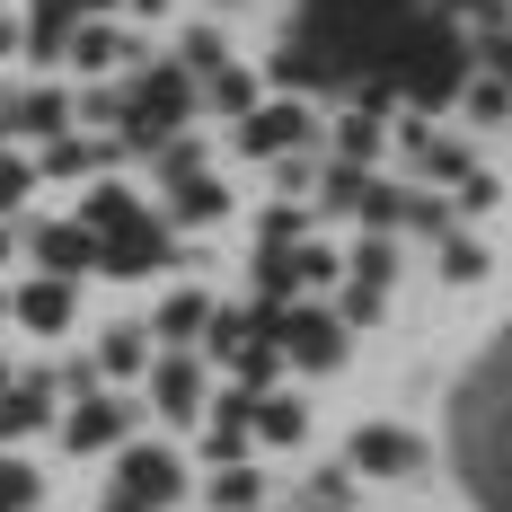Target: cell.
I'll return each mask as SVG.
<instances>
[{
	"label": "cell",
	"mask_w": 512,
	"mask_h": 512,
	"mask_svg": "<svg viewBox=\"0 0 512 512\" xmlns=\"http://www.w3.org/2000/svg\"><path fill=\"white\" fill-rule=\"evenodd\" d=\"M424 36V0H301V36L327 80H389L398 53Z\"/></svg>",
	"instance_id": "6da1fadb"
},
{
	"label": "cell",
	"mask_w": 512,
	"mask_h": 512,
	"mask_svg": "<svg viewBox=\"0 0 512 512\" xmlns=\"http://www.w3.org/2000/svg\"><path fill=\"white\" fill-rule=\"evenodd\" d=\"M460 468L486 512H512V336L468 371L460 389Z\"/></svg>",
	"instance_id": "7a4b0ae2"
},
{
	"label": "cell",
	"mask_w": 512,
	"mask_h": 512,
	"mask_svg": "<svg viewBox=\"0 0 512 512\" xmlns=\"http://www.w3.org/2000/svg\"><path fill=\"white\" fill-rule=\"evenodd\" d=\"M195 106H204V80L186 62H142L124 89V151H168Z\"/></svg>",
	"instance_id": "3957f363"
},
{
	"label": "cell",
	"mask_w": 512,
	"mask_h": 512,
	"mask_svg": "<svg viewBox=\"0 0 512 512\" xmlns=\"http://www.w3.org/2000/svg\"><path fill=\"white\" fill-rule=\"evenodd\" d=\"M256 336L283 345L292 371H336L345 362V318H336V301H256Z\"/></svg>",
	"instance_id": "277c9868"
},
{
	"label": "cell",
	"mask_w": 512,
	"mask_h": 512,
	"mask_svg": "<svg viewBox=\"0 0 512 512\" xmlns=\"http://www.w3.org/2000/svg\"><path fill=\"white\" fill-rule=\"evenodd\" d=\"M345 460H354V477H415L424 468V433H407V424H362L354 442H345Z\"/></svg>",
	"instance_id": "5b68a950"
},
{
	"label": "cell",
	"mask_w": 512,
	"mask_h": 512,
	"mask_svg": "<svg viewBox=\"0 0 512 512\" xmlns=\"http://www.w3.org/2000/svg\"><path fill=\"white\" fill-rule=\"evenodd\" d=\"M115 486H124V495H142L151 512H168L177 495H186V468H177V451H168V442H133V451H124V468H115Z\"/></svg>",
	"instance_id": "8992f818"
},
{
	"label": "cell",
	"mask_w": 512,
	"mask_h": 512,
	"mask_svg": "<svg viewBox=\"0 0 512 512\" xmlns=\"http://www.w3.org/2000/svg\"><path fill=\"white\" fill-rule=\"evenodd\" d=\"M309 106H292V98H274V106H256L248 124H239V151L248 159H292V151H309Z\"/></svg>",
	"instance_id": "52a82bcc"
},
{
	"label": "cell",
	"mask_w": 512,
	"mask_h": 512,
	"mask_svg": "<svg viewBox=\"0 0 512 512\" xmlns=\"http://www.w3.org/2000/svg\"><path fill=\"white\" fill-rule=\"evenodd\" d=\"M177 256V239H168V221L159 212H142L133 230H115V239H98V274H159Z\"/></svg>",
	"instance_id": "ba28073f"
},
{
	"label": "cell",
	"mask_w": 512,
	"mask_h": 512,
	"mask_svg": "<svg viewBox=\"0 0 512 512\" xmlns=\"http://www.w3.org/2000/svg\"><path fill=\"white\" fill-rule=\"evenodd\" d=\"M204 389H212V371L195 354H159L151 362V407L168 415V424H195V415H204Z\"/></svg>",
	"instance_id": "9c48e42d"
},
{
	"label": "cell",
	"mask_w": 512,
	"mask_h": 512,
	"mask_svg": "<svg viewBox=\"0 0 512 512\" xmlns=\"http://www.w3.org/2000/svg\"><path fill=\"white\" fill-rule=\"evenodd\" d=\"M27 230H36V265L62 274V283H80V274L98 265V230H89V221H27Z\"/></svg>",
	"instance_id": "30bf717a"
},
{
	"label": "cell",
	"mask_w": 512,
	"mask_h": 512,
	"mask_svg": "<svg viewBox=\"0 0 512 512\" xmlns=\"http://www.w3.org/2000/svg\"><path fill=\"white\" fill-rule=\"evenodd\" d=\"M124 433H133V407H124V398H98V389L71 398V415H62V442H71V451H106V442H124Z\"/></svg>",
	"instance_id": "8fae6325"
},
{
	"label": "cell",
	"mask_w": 512,
	"mask_h": 512,
	"mask_svg": "<svg viewBox=\"0 0 512 512\" xmlns=\"http://www.w3.org/2000/svg\"><path fill=\"white\" fill-rule=\"evenodd\" d=\"M230 212V186L212 177V168H186V177H168V230H195V221H221Z\"/></svg>",
	"instance_id": "7c38bea8"
},
{
	"label": "cell",
	"mask_w": 512,
	"mask_h": 512,
	"mask_svg": "<svg viewBox=\"0 0 512 512\" xmlns=\"http://www.w3.org/2000/svg\"><path fill=\"white\" fill-rule=\"evenodd\" d=\"M398 142H407L415 177H433V186H460L468 168H477V159H468V142H442V133H424V115H407V124H398Z\"/></svg>",
	"instance_id": "4fadbf2b"
},
{
	"label": "cell",
	"mask_w": 512,
	"mask_h": 512,
	"mask_svg": "<svg viewBox=\"0 0 512 512\" xmlns=\"http://www.w3.org/2000/svg\"><path fill=\"white\" fill-rule=\"evenodd\" d=\"M0 133H27V142H53V133H71V106H62V89L0 98Z\"/></svg>",
	"instance_id": "5bb4252c"
},
{
	"label": "cell",
	"mask_w": 512,
	"mask_h": 512,
	"mask_svg": "<svg viewBox=\"0 0 512 512\" xmlns=\"http://www.w3.org/2000/svg\"><path fill=\"white\" fill-rule=\"evenodd\" d=\"M204 327H212V292H168L159 301V318H151V345H204Z\"/></svg>",
	"instance_id": "9a60e30c"
},
{
	"label": "cell",
	"mask_w": 512,
	"mask_h": 512,
	"mask_svg": "<svg viewBox=\"0 0 512 512\" xmlns=\"http://www.w3.org/2000/svg\"><path fill=\"white\" fill-rule=\"evenodd\" d=\"M71 309H80V283H62V274H36V283L18 292V318H27L36 336H62V327H71Z\"/></svg>",
	"instance_id": "2e32d148"
},
{
	"label": "cell",
	"mask_w": 512,
	"mask_h": 512,
	"mask_svg": "<svg viewBox=\"0 0 512 512\" xmlns=\"http://www.w3.org/2000/svg\"><path fill=\"white\" fill-rule=\"evenodd\" d=\"M106 159H124V133L115 142H80V133H53L45 151H36V177H89Z\"/></svg>",
	"instance_id": "e0dca14e"
},
{
	"label": "cell",
	"mask_w": 512,
	"mask_h": 512,
	"mask_svg": "<svg viewBox=\"0 0 512 512\" xmlns=\"http://www.w3.org/2000/svg\"><path fill=\"white\" fill-rule=\"evenodd\" d=\"M71 62H80V71H115V62H133V71H142V45H133V36H115L106 18H80V27H71Z\"/></svg>",
	"instance_id": "ac0fdd59"
},
{
	"label": "cell",
	"mask_w": 512,
	"mask_h": 512,
	"mask_svg": "<svg viewBox=\"0 0 512 512\" xmlns=\"http://www.w3.org/2000/svg\"><path fill=\"white\" fill-rule=\"evenodd\" d=\"M204 106H212V115H230V124H248L256 106H265V80H256V71H239V62H221V71L204 80Z\"/></svg>",
	"instance_id": "d6986e66"
},
{
	"label": "cell",
	"mask_w": 512,
	"mask_h": 512,
	"mask_svg": "<svg viewBox=\"0 0 512 512\" xmlns=\"http://www.w3.org/2000/svg\"><path fill=\"white\" fill-rule=\"evenodd\" d=\"M301 433H309V407H301V398H256V442H265V451H292Z\"/></svg>",
	"instance_id": "ffe728a7"
},
{
	"label": "cell",
	"mask_w": 512,
	"mask_h": 512,
	"mask_svg": "<svg viewBox=\"0 0 512 512\" xmlns=\"http://www.w3.org/2000/svg\"><path fill=\"white\" fill-rule=\"evenodd\" d=\"M142 362H151V327H115V336L98 345V371H106V380H133Z\"/></svg>",
	"instance_id": "44dd1931"
},
{
	"label": "cell",
	"mask_w": 512,
	"mask_h": 512,
	"mask_svg": "<svg viewBox=\"0 0 512 512\" xmlns=\"http://www.w3.org/2000/svg\"><path fill=\"white\" fill-rule=\"evenodd\" d=\"M460 106H468V115H477V124H512V89H504V80H495V71H468Z\"/></svg>",
	"instance_id": "7402d4cb"
},
{
	"label": "cell",
	"mask_w": 512,
	"mask_h": 512,
	"mask_svg": "<svg viewBox=\"0 0 512 512\" xmlns=\"http://www.w3.org/2000/svg\"><path fill=\"white\" fill-rule=\"evenodd\" d=\"M80 221H89V230H98V239H115V230H133V221H142V204H133V195H124V186H98V195H89V212H80Z\"/></svg>",
	"instance_id": "603a6c76"
},
{
	"label": "cell",
	"mask_w": 512,
	"mask_h": 512,
	"mask_svg": "<svg viewBox=\"0 0 512 512\" xmlns=\"http://www.w3.org/2000/svg\"><path fill=\"white\" fill-rule=\"evenodd\" d=\"M336 159H345V168H371V159H380V115H345V124H336Z\"/></svg>",
	"instance_id": "cb8c5ba5"
},
{
	"label": "cell",
	"mask_w": 512,
	"mask_h": 512,
	"mask_svg": "<svg viewBox=\"0 0 512 512\" xmlns=\"http://www.w3.org/2000/svg\"><path fill=\"white\" fill-rule=\"evenodd\" d=\"M256 495H265V486H256L248 460H239V468H212V512H256Z\"/></svg>",
	"instance_id": "d4e9b609"
},
{
	"label": "cell",
	"mask_w": 512,
	"mask_h": 512,
	"mask_svg": "<svg viewBox=\"0 0 512 512\" xmlns=\"http://www.w3.org/2000/svg\"><path fill=\"white\" fill-rule=\"evenodd\" d=\"M36 495H45V477L27 460H0V512H36Z\"/></svg>",
	"instance_id": "484cf974"
},
{
	"label": "cell",
	"mask_w": 512,
	"mask_h": 512,
	"mask_svg": "<svg viewBox=\"0 0 512 512\" xmlns=\"http://www.w3.org/2000/svg\"><path fill=\"white\" fill-rule=\"evenodd\" d=\"M389 265H398V248H389V230H371L354 248V283H371V292H389Z\"/></svg>",
	"instance_id": "4316f807"
},
{
	"label": "cell",
	"mask_w": 512,
	"mask_h": 512,
	"mask_svg": "<svg viewBox=\"0 0 512 512\" xmlns=\"http://www.w3.org/2000/svg\"><path fill=\"white\" fill-rule=\"evenodd\" d=\"M230 371H239V389H248V398H265V389H274V371H283V345H248Z\"/></svg>",
	"instance_id": "83f0119b"
},
{
	"label": "cell",
	"mask_w": 512,
	"mask_h": 512,
	"mask_svg": "<svg viewBox=\"0 0 512 512\" xmlns=\"http://www.w3.org/2000/svg\"><path fill=\"white\" fill-rule=\"evenodd\" d=\"M398 221H415L424 239H451V204H442V195H407V212H398Z\"/></svg>",
	"instance_id": "f1b7e54d"
},
{
	"label": "cell",
	"mask_w": 512,
	"mask_h": 512,
	"mask_svg": "<svg viewBox=\"0 0 512 512\" xmlns=\"http://www.w3.org/2000/svg\"><path fill=\"white\" fill-rule=\"evenodd\" d=\"M442 274H451V283H468V274H486V248L451 230V239H442Z\"/></svg>",
	"instance_id": "f546056e"
},
{
	"label": "cell",
	"mask_w": 512,
	"mask_h": 512,
	"mask_svg": "<svg viewBox=\"0 0 512 512\" xmlns=\"http://www.w3.org/2000/svg\"><path fill=\"white\" fill-rule=\"evenodd\" d=\"M27 186H36V159H9V151H0V212L27 204Z\"/></svg>",
	"instance_id": "4dcf8cb0"
},
{
	"label": "cell",
	"mask_w": 512,
	"mask_h": 512,
	"mask_svg": "<svg viewBox=\"0 0 512 512\" xmlns=\"http://www.w3.org/2000/svg\"><path fill=\"white\" fill-rule=\"evenodd\" d=\"M380 292H371V283H345V301H336V318H345V327H371V318H380Z\"/></svg>",
	"instance_id": "1f68e13d"
},
{
	"label": "cell",
	"mask_w": 512,
	"mask_h": 512,
	"mask_svg": "<svg viewBox=\"0 0 512 512\" xmlns=\"http://www.w3.org/2000/svg\"><path fill=\"white\" fill-rule=\"evenodd\" d=\"M433 18H451V27H460V18H495V27H504L512 0H433Z\"/></svg>",
	"instance_id": "d6a6232c"
},
{
	"label": "cell",
	"mask_w": 512,
	"mask_h": 512,
	"mask_svg": "<svg viewBox=\"0 0 512 512\" xmlns=\"http://www.w3.org/2000/svg\"><path fill=\"white\" fill-rule=\"evenodd\" d=\"M186 71H195V80H212V71H221V36H212V27H195V36H186Z\"/></svg>",
	"instance_id": "836d02e7"
},
{
	"label": "cell",
	"mask_w": 512,
	"mask_h": 512,
	"mask_svg": "<svg viewBox=\"0 0 512 512\" xmlns=\"http://www.w3.org/2000/svg\"><path fill=\"white\" fill-rule=\"evenodd\" d=\"M398 212H407V195H389V186H362V221H371V230H389Z\"/></svg>",
	"instance_id": "e575fe53"
},
{
	"label": "cell",
	"mask_w": 512,
	"mask_h": 512,
	"mask_svg": "<svg viewBox=\"0 0 512 512\" xmlns=\"http://www.w3.org/2000/svg\"><path fill=\"white\" fill-rule=\"evenodd\" d=\"M274 186H283V195H309V186H318V168L292 151V159H274Z\"/></svg>",
	"instance_id": "d590c367"
},
{
	"label": "cell",
	"mask_w": 512,
	"mask_h": 512,
	"mask_svg": "<svg viewBox=\"0 0 512 512\" xmlns=\"http://www.w3.org/2000/svg\"><path fill=\"white\" fill-rule=\"evenodd\" d=\"M477 53H486V71H495V80H504V89H512V36H504V27H495V36H486V45H477Z\"/></svg>",
	"instance_id": "8d00e7d4"
},
{
	"label": "cell",
	"mask_w": 512,
	"mask_h": 512,
	"mask_svg": "<svg viewBox=\"0 0 512 512\" xmlns=\"http://www.w3.org/2000/svg\"><path fill=\"white\" fill-rule=\"evenodd\" d=\"M98 512H151V504H142V495H124V486H115V495H106Z\"/></svg>",
	"instance_id": "74e56055"
},
{
	"label": "cell",
	"mask_w": 512,
	"mask_h": 512,
	"mask_svg": "<svg viewBox=\"0 0 512 512\" xmlns=\"http://www.w3.org/2000/svg\"><path fill=\"white\" fill-rule=\"evenodd\" d=\"M36 18H80V0H36Z\"/></svg>",
	"instance_id": "f35d334b"
},
{
	"label": "cell",
	"mask_w": 512,
	"mask_h": 512,
	"mask_svg": "<svg viewBox=\"0 0 512 512\" xmlns=\"http://www.w3.org/2000/svg\"><path fill=\"white\" fill-rule=\"evenodd\" d=\"M106 9H115V0H80V18H106Z\"/></svg>",
	"instance_id": "ab89813d"
},
{
	"label": "cell",
	"mask_w": 512,
	"mask_h": 512,
	"mask_svg": "<svg viewBox=\"0 0 512 512\" xmlns=\"http://www.w3.org/2000/svg\"><path fill=\"white\" fill-rule=\"evenodd\" d=\"M9 389H18V371H9V362H0V398H9Z\"/></svg>",
	"instance_id": "60d3db41"
},
{
	"label": "cell",
	"mask_w": 512,
	"mask_h": 512,
	"mask_svg": "<svg viewBox=\"0 0 512 512\" xmlns=\"http://www.w3.org/2000/svg\"><path fill=\"white\" fill-rule=\"evenodd\" d=\"M9 45H18V27H9V18H0V53H9Z\"/></svg>",
	"instance_id": "b9f144b4"
},
{
	"label": "cell",
	"mask_w": 512,
	"mask_h": 512,
	"mask_svg": "<svg viewBox=\"0 0 512 512\" xmlns=\"http://www.w3.org/2000/svg\"><path fill=\"white\" fill-rule=\"evenodd\" d=\"M0 318H18V292H0Z\"/></svg>",
	"instance_id": "7bdbcfd3"
},
{
	"label": "cell",
	"mask_w": 512,
	"mask_h": 512,
	"mask_svg": "<svg viewBox=\"0 0 512 512\" xmlns=\"http://www.w3.org/2000/svg\"><path fill=\"white\" fill-rule=\"evenodd\" d=\"M133 9H168V0H133Z\"/></svg>",
	"instance_id": "ee69618b"
},
{
	"label": "cell",
	"mask_w": 512,
	"mask_h": 512,
	"mask_svg": "<svg viewBox=\"0 0 512 512\" xmlns=\"http://www.w3.org/2000/svg\"><path fill=\"white\" fill-rule=\"evenodd\" d=\"M0 256H9V230H0Z\"/></svg>",
	"instance_id": "f6af8a7d"
},
{
	"label": "cell",
	"mask_w": 512,
	"mask_h": 512,
	"mask_svg": "<svg viewBox=\"0 0 512 512\" xmlns=\"http://www.w3.org/2000/svg\"><path fill=\"white\" fill-rule=\"evenodd\" d=\"M504 36H512V18H504Z\"/></svg>",
	"instance_id": "bcb514c9"
}]
</instances>
